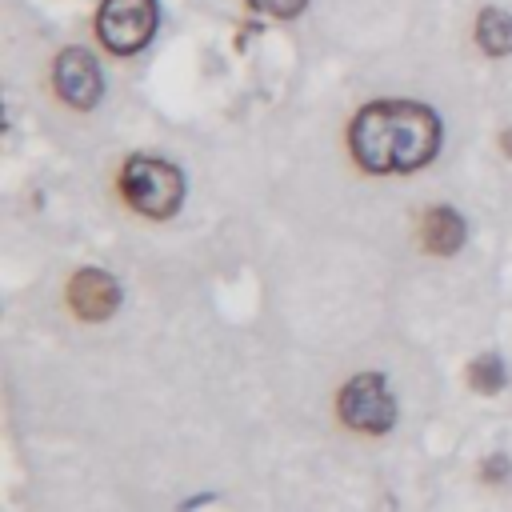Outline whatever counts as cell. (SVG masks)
I'll return each mask as SVG.
<instances>
[{
    "mask_svg": "<svg viewBox=\"0 0 512 512\" xmlns=\"http://www.w3.org/2000/svg\"><path fill=\"white\" fill-rule=\"evenodd\" d=\"M476 44L488 56H504L512 52V16L504 8H484L476 20Z\"/></svg>",
    "mask_w": 512,
    "mask_h": 512,
    "instance_id": "obj_8",
    "label": "cell"
},
{
    "mask_svg": "<svg viewBox=\"0 0 512 512\" xmlns=\"http://www.w3.org/2000/svg\"><path fill=\"white\" fill-rule=\"evenodd\" d=\"M504 360L496 356V352H484L480 360H472V368H468V384L476 388V392H500L504 388Z\"/></svg>",
    "mask_w": 512,
    "mask_h": 512,
    "instance_id": "obj_9",
    "label": "cell"
},
{
    "mask_svg": "<svg viewBox=\"0 0 512 512\" xmlns=\"http://www.w3.org/2000/svg\"><path fill=\"white\" fill-rule=\"evenodd\" d=\"M260 4H264L272 16H296V12H300L308 0H260Z\"/></svg>",
    "mask_w": 512,
    "mask_h": 512,
    "instance_id": "obj_10",
    "label": "cell"
},
{
    "mask_svg": "<svg viewBox=\"0 0 512 512\" xmlns=\"http://www.w3.org/2000/svg\"><path fill=\"white\" fill-rule=\"evenodd\" d=\"M348 144L368 172H412L436 156L440 120L432 116V108L412 100H376L356 112Z\"/></svg>",
    "mask_w": 512,
    "mask_h": 512,
    "instance_id": "obj_1",
    "label": "cell"
},
{
    "mask_svg": "<svg viewBox=\"0 0 512 512\" xmlns=\"http://www.w3.org/2000/svg\"><path fill=\"white\" fill-rule=\"evenodd\" d=\"M96 32L104 48L116 56L140 52L156 32V0H104L96 16Z\"/></svg>",
    "mask_w": 512,
    "mask_h": 512,
    "instance_id": "obj_4",
    "label": "cell"
},
{
    "mask_svg": "<svg viewBox=\"0 0 512 512\" xmlns=\"http://www.w3.org/2000/svg\"><path fill=\"white\" fill-rule=\"evenodd\" d=\"M56 92L72 104V108H92L104 92L100 68L84 48H68L56 56Z\"/></svg>",
    "mask_w": 512,
    "mask_h": 512,
    "instance_id": "obj_5",
    "label": "cell"
},
{
    "mask_svg": "<svg viewBox=\"0 0 512 512\" xmlns=\"http://www.w3.org/2000/svg\"><path fill=\"white\" fill-rule=\"evenodd\" d=\"M420 240H424L428 252H436V256H452V252L464 244V220H460L452 208H432V212H424Z\"/></svg>",
    "mask_w": 512,
    "mask_h": 512,
    "instance_id": "obj_7",
    "label": "cell"
},
{
    "mask_svg": "<svg viewBox=\"0 0 512 512\" xmlns=\"http://www.w3.org/2000/svg\"><path fill=\"white\" fill-rule=\"evenodd\" d=\"M500 144H504V152H512V132H504V140H500Z\"/></svg>",
    "mask_w": 512,
    "mask_h": 512,
    "instance_id": "obj_12",
    "label": "cell"
},
{
    "mask_svg": "<svg viewBox=\"0 0 512 512\" xmlns=\"http://www.w3.org/2000/svg\"><path fill=\"white\" fill-rule=\"evenodd\" d=\"M340 416L348 428L356 432H368V436H380L392 428L396 420V400L388 392V380L376 376V372H364V376H352L344 388H340Z\"/></svg>",
    "mask_w": 512,
    "mask_h": 512,
    "instance_id": "obj_3",
    "label": "cell"
},
{
    "mask_svg": "<svg viewBox=\"0 0 512 512\" xmlns=\"http://www.w3.org/2000/svg\"><path fill=\"white\" fill-rule=\"evenodd\" d=\"M508 472V460L504 456H492L488 464H484V476H504Z\"/></svg>",
    "mask_w": 512,
    "mask_h": 512,
    "instance_id": "obj_11",
    "label": "cell"
},
{
    "mask_svg": "<svg viewBox=\"0 0 512 512\" xmlns=\"http://www.w3.org/2000/svg\"><path fill=\"white\" fill-rule=\"evenodd\" d=\"M68 304H72V312H76L80 320H104V316L116 312L120 288H116V280H112L108 272H100V268H80V272L72 276V284H68Z\"/></svg>",
    "mask_w": 512,
    "mask_h": 512,
    "instance_id": "obj_6",
    "label": "cell"
},
{
    "mask_svg": "<svg viewBox=\"0 0 512 512\" xmlns=\"http://www.w3.org/2000/svg\"><path fill=\"white\" fill-rule=\"evenodd\" d=\"M120 184H124L128 204L152 220L172 216L180 208V196H184V176L168 160H156V156H132L124 164Z\"/></svg>",
    "mask_w": 512,
    "mask_h": 512,
    "instance_id": "obj_2",
    "label": "cell"
}]
</instances>
